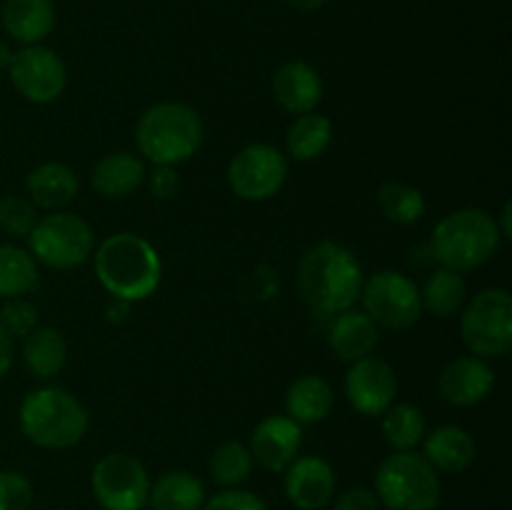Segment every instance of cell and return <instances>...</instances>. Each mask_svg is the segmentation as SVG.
Instances as JSON below:
<instances>
[{
  "instance_id": "6da1fadb",
  "label": "cell",
  "mask_w": 512,
  "mask_h": 510,
  "mask_svg": "<svg viewBox=\"0 0 512 510\" xmlns=\"http://www.w3.org/2000/svg\"><path fill=\"white\" fill-rule=\"evenodd\" d=\"M363 280L358 258L330 240L310 248L298 265L300 298L318 315H338L353 308Z\"/></svg>"
},
{
  "instance_id": "7a4b0ae2",
  "label": "cell",
  "mask_w": 512,
  "mask_h": 510,
  "mask_svg": "<svg viewBox=\"0 0 512 510\" xmlns=\"http://www.w3.org/2000/svg\"><path fill=\"white\" fill-rule=\"evenodd\" d=\"M95 275L113 298L135 303L158 290L163 263L148 240L135 233H118L95 250Z\"/></svg>"
},
{
  "instance_id": "3957f363",
  "label": "cell",
  "mask_w": 512,
  "mask_h": 510,
  "mask_svg": "<svg viewBox=\"0 0 512 510\" xmlns=\"http://www.w3.org/2000/svg\"><path fill=\"white\" fill-rule=\"evenodd\" d=\"M203 120L185 103H155L140 115L135 143L155 165H178L203 145Z\"/></svg>"
},
{
  "instance_id": "277c9868",
  "label": "cell",
  "mask_w": 512,
  "mask_h": 510,
  "mask_svg": "<svg viewBox=\"0 0 512 510\" xmlns=\"http://www.w3.org/2000/svg\"><path fill=\"white\" fill-rule=\"evenodd\" d=\"M18 415L23 435L40 448H73L88 430V410L63 388L30 390L20 403Z\"/></svg>"
},
{
  "instance_id": "5b68a950",
  "label": "cell",
  "mask_w": 512,
  "mask_h": 510,
  "mask_svg": "<svg viewBox=\"0 0 512 510\" xmlns=\"http://www.w3.org/2000/svg\"><path fill=\"white\" fill-rule=\"evenodd\" d=\"M498 220L483 208H463L445 215L433 233V255L443 268L475 270L488 263L500 248Z\"/></svg>"
},
{
  "instance_id": "8992f818",
  "label": "cell",
  "mask_w": 512,
  "mask_h": 510,
  "mask_svg": "<svg viewBox=\"0 0 512 510\" xmlns=\"http://www.w3.org/2000/svg\"><path fill=\"white\" fill-rule=\"evenodd\" d=\"M375 495L388 510H435L443 498L438 470L413 450H395L380 463Z\"/></svg>"
},
{
  "instance_id": "52a82bcc",
  "label": "cell",
  "mask_w": 512,
  "mask_h": 510,
  "mask_svg": "<svg viewBox=\"0 0 512 510\" xmlns=\"http://www.w3.org/2000/svg\"><path fill=\"white\" fill-rule=\"evenodd\" d=\"M460 335L475 358L508 355L512 348V298L508 290H480L463 308Z\"/></svg>"
},
{
  "instance_id": "ba28073f",
  "label": "cell",
  "mask_w": 512,
  "mask_h": 510,
  "mask_svg": "<svg viewBox=\"0 0 512 510\" xmlns=\"http://www.w3.org/2000/svg\"><path fill=\"white\" fill-rule=\"evenodd\" d=\"M35 260L55 270L83 265L93 253V230L75 213H50L35 223L28 235Z\"/></svg>"
},
{
  "instance_id": "9c48e42d",
  "label": "cell",
  "mask_w": 512,
  "mask_h": 510,
  "mask_svg": "<svg viewBox=\"0 0 512 510\" xmlns=\"http://www.w3.org/2000/svg\"><path fill=\"white\" fill-rule=\"evenodd\" d=\"M365 315L375 325L388 330H408L423 315L418 285L400 270H380L373 278L363 280L360 290Z\"/></svg>"
},
{
  "instance_id": "30bf717a",
  "label": "cell",
  "mask_w": 512,
  "mask_h": 510,
  "mask_svg": "<svg viewBox=\"0 0 512 510\" xmlns=\"http://www.w3.org/2000/svg\"><path fill=\"white\" fill-rule=\"evenodd\" d=\"M90 485L103 510H143L148 505V470L128 453H110L100 458L90 475Z\"/></svg>"
},
{
  "instance_id": "8fae6325",
  "label": "cell",
  "mask_w": 512,
  "mask_h": 510,
  "mask_svg": "<svg viewBox=\"0 0 512 510\" xmlns=\"http://www.w3.org/2000/svg\"><path fill=\"white\" fill-rule=\"evenodd\" d=\"M288 178V158L265 143L245 145L228 165V183L240 200L260 203L283 188Z\"/></svg>"
},
{
  "instance_id": "7c38bea8",
  "label": "cell",
  "mask_w": 512,
  "mask_h": 510,
  "mask_svg": "<svg viewBox=\"0 0 512 510\" xmlns=\"http://www.w3.org/2000/svg\"><path fill=\"white\" fill-rule=\"evenodd\" d=\"M10 83L30 103H53L63 95L68 75L58 53L43 45H23L8 65Z\"/></svg>"
},
{
  "instance_id": "4fadbf2b",
  "label": "cell",
  "mask_w": 512,
  "mask_h": 510,
  "mask_svg": "<svg viewBox=\"0 0 512 510\" xmlns=\"http://www.w3.org/2000/svg\"><path fill=\"white\" fill-rule=\"evenodd\" d=\"M395 393H398V380L388 360L368 355L350 363L348 375H345V395L360 415H368V418L383 415L393 405Z\"/></svg>"
},
{
  "instance_id": "5bb4252c",
  "label": "cell",
  "mask_w": 512,
  "mask_h": 510,
  "mask_svg": "<svg viewBox=\"0 0 512 510\" xmlns=\"http://www.w3.org/2000/svg\"><path fill=\"white\" fill-rule=\"evenodd\" d=\"M303 445V428L288 415H270L255 425L250 435V455L253 463L268 473H283Z\"/></svg>"
},
{
  "instance_id": "9a60e30c",
  "label": "cell",
  "mask_w": 512,
  "mask_h": 510,
  "mask_svg": "<svg viewBox=\"0 0 512 510\" xmlns=\"http://www.w3.org/2000/svg\"><path fill=\"white\" fill-rule=\"evenodd\" d=\"M285 473V495L298 510H320L333 500L335 470L318 455H300Z\"/></svg>"
},
{
  "instance_id": "2e32d148",
  "label": "cell",
  "mask_w": 512,
  "mask_h": 510,
  "mask_svg": "<svg viewBox=\"0 0 512 510\" xmlns=\"http://www.w3.org/2000/svg\"><path fill=\"white\" fill-rule=\"evenodd\" d=\"M495 385V373L483 358H473V355H463V358L450 360L443 368L438 380L440 395L448 403L460 405V408H470L478 405L490 395Z\"/></svg>"
},
{
  "instance_id": "e0dca14e",
  "label": "cell",
  "mask_w": 512,
  "mask_h": 510,
  "mask_svg": "<svg viewBox=\"0 0 512 510\" xmlns=\"http://www.w3.org/2000/svg\"><path fill=\"white\" fill-rule=\"evenodd\" d=\"M273 95L288 113H313L323 100V80L305 60H290L273 75Z\"/></svg>"
},
{
  "instance_id": "ac0fdd59",
  "label": "cell",
  "mask_w": 512,
  "mask_h": 510,
  "mask_svg": "<svg viewBox=\"0 0 512 510\" xmlns=\"http://www.w3.org/2000/svg\"><path fill=\"white\" fill-rule=\"evenodd\" d=\"M378 338V325L368 315L353 308L338 313L328 330V345L345 363H355V360L373 355V350L378 348Z\"/></svg>"
},
{
  "instance_id": "d6986e66",
  "label": "cell",
  "mask_w": 512,
  "mask_h": 510,
  "mask_svg": "<svg viewBox=\"0 0 512 510\" xmlns=\"http://www.w3.org/2000/svg\"><path fill=\"white\" fill-rule=\"evenodd\" d=\"M3 28L23 45H38L55 28L53 0H5Z\"/></svg>"
},
{
  "instance_id": "ffe728a7",
  "label": "cell",
  "mask_w": 512,
  "mask_h": 510,
  "mask_svg": "<svg viewBox=\"0 0 512 510\" xmlns=\"http://www.w3.org/2000/svg\"><path fill=\"white\" fill-rule=\"evenodd\" d=\"M423 458L440 473H463L475 460L473 435L458 425H440L425 435Z\"/></svg>"
},
{
  "instance_id": "44dd1931",
  "label": "cell",
  "mask_w": 512,
  "mask_h": 510,
  "mask_svg": "<svg viewBox=\"0 0 512 510\" xmlns=\"http://www.w3.org/2000/svg\"><path fill=\"white\" fill-rule=\"evenodd\" d=\"M25 190L35 208L55 210L68 205L78 195V178L73 170L63 163H43L30 170L25 180Z\"/></svg>"
},
{
  "instance_id": "7402d4cb",
  "label": "cell",
  "mask_w": 512,
  "mask_h": 510,
  "mask_svg": "<svg viewBox=\"0 0 512 510\" xmlns=\"http://www.w3.org/2000/svg\"><path fill=\"white\" fill-rule=\"evenodd\" d=\"M333 410V388L320 375H300L285 393V413L298 425L320 423Z\"/></svg>"
},
{
  "instance_id": "603a6c76",
  "label": "cell",
  "mask_w": 512,
  "mask_h": 510,
  "mask_svg": "<svg viewBox=\"0 0 512 510\" xmlns=\"http://www.w3.org/2000/svg\"><path fill=\"white\" fill-rule=\"evenodd\" d=\"M145 180V165L138 155L110 153L95 165L93 188L103 198H125Z\"/></svg>"
},
{
  "instance_id": "cb8c5ba5",
  "label": "cell",
  "mask_w": 512,
  "mask_h": 510,
  "mask_svg": "<svg viewBox=\"0 0 512 510\" xmlns=\"http://www.w3.org/2000/svg\"><path fill=\"white\" fill-rule=\"evenodd\" d=\"M148 503L153 510H203L205 485L185 470H170L150 485Z\"/></svg>"
},
{
  "instance_id": "d4e9b609",
  "label": "cell",
  "mask_w": 512,
  "mask_h": 510,
  "mask_svg": "<svg viewBox=\"0 0 512 510\" xmlns=\"http://www.w3.org/2000/svg\"><path fill=\"white\" fill-rule=\"evenodd\" d=\"M23 358L30 373L38 375V378H50V375L63 370L65 358H68V345H65L60 330L35 328L25 335Z\"/></svg>"
},
{
  "instance_id": "484cf974",
  "label": "cell",
  "mask_w": 512,
  "mask_h": 510,
  "mask_svg": "<svg viewBox=\"0 0 512 510\" xmlns=\"http://www.w3.org/2000/svg\"><path fill=\"white\" fill-rule=\"evenodd\" d=\"M333 143V123L325 115L305 113L290 125L288 138H285V148L293 160H315L325 153Z\"/></svg>"
},
{
  "instance_id": "4316f807",
  "label": "cell",
  "mask_w": 512,
  "mask_h": 510,
  "mask_svg": "<svg viewBox=\"0 0 512 510\" xmlns=\"http://www.w3.org/2000/svg\"><path fill=\"white\" fill-rule=\"evenodd\" d=\"M468 298V283H465L463 273L450 268H440L425 280V288L420 290V300H423V310H430L438 318H450L458 313Z\"/></svg>"
},
{
  "instance_id": "83f0119b",
  "label": "cell",
  "mask_w": 512,
  "mask_h": 510,
  "mask_svg": "<svg viewBox=\"0 0 512 510\" xmlns=\"http://www.w3.org/2000/svg\"><path fill=\"white\" fill-rule=\"evenodd\" d=\"M38 283V265L28 250L0 245V298H20Z\"/></svg>"
},
{
  "instance_id": "f1b7e54d",
  "label": "cell",
  "mask_w": 512,
  "mask_h": 510,
  "mask_svg": "<svg viewBox=\"0 0 512 510\" xmlns=\"http://www.w3.org/2000/svg\"><path fill=\"white\" fill-rule=\"evenodd\" d=\"M383 435L390 448L413 450L425 438V415L418 405L398 403L383 413Z\"/></svg>"
},
{
  "instance_id": "f546056e",
  "label": "cell",
  "mask_w": 512,
  "mask_h": 510,
  "mask_svg": "<svg viewBox=\"0 0 512 510\" xmlns=\"http://www.w3.org/2000/svg\"><path fill=\"white\" fill-rule=\"evenodd\" d=\"M380 213L398 225L418 223L425 213V198L408 183H385L378 193Z\"/></svg>"
},
{
  "instance_id": "4dcf8cb0",
  "label": "cell",
  "mask_w": 512,
  "mask_h": 510,
  "mask_svg": "<svg viewBox=\"0 0 512 510\" xmlns=\"http://www.w3.org/2000/svg\"><path fill=\"white\" fill-rule=\"evenodd\" d=\"M250 470H253V455H250L248 445L238 443V440L220 443L210 455V475L223 488H235V485L245 483Z\"/></svg>"
},
{
  "instance_id": "1f68e13d",
  "label": "cell",
  "mask_w": 512,
  "mask_h": 510,
  "mask_svg": "<svg viewBox=\"0 0 512 510\" xmlns=\"http://www.w3.org/2000/svg\"><path fill=\"white\" fill-rule=\"evenodd\" d=\"M38 223L35 205L20 195H5L0 198V228L13 238H28L30 230Z\"/></svg>"
},
{
  "instance_id": "d6a6232c",
  "label": "cell",
  "mask_w": 512,
  "mask_h": 510,
  "mask_svg": "<svg viewBox=\"0 0 512 510\" xmlns=\"http://www.w3.org/2000/svg\"><path fill=\"white\" fill-rule=\"evenodd\" d=\"M35 323H38V310L28 300L8 298L3 308H0V328L10 338H25L30 330H35Z\"/></svg>"
},
{
  "instance_id": "836d02e7",
  "label": "cell",
  "mask_w": 512,
  "mask_h": 510,
  "mask_svg": "<svg viewBox=\"0 0 512 510\" xmlns=\"http://www.w3.org/2000/svg\"><path fill=\"white\" fill-rule=\"evenodd\" d=\"M33 485L15 470H0V510H30Z\"/></svg>"
},
{
  "instance_id": "e575fe53",
  "label": "cell",
  "mask_w": 512,
  "mask_h": 510,
  "mask_svg": "<svg viewBox=\"0 0 512 510\" xmlns=\"http://www.w3.org/2000/svg\"><path fill=\"white\" fill-rule=\"evenodd\" d=\"M203 510H268V505L250 490L225 488L210 500H205Z\"/></svg>"
},
{
  "instance_id": "d590c367",
  "label": "cell",
  "mask_w": 512,
  "mask_h": 510,
  "mask_svg": "<svg viewBox=\"0 0 512 510\" xmlns=\"http://www.w3.org/2000/svg\"><path fill=\"white\" fill-rule=\"evenodd\" d=\"M150 195L158 200H170L180 190L178 170L173 165H155L153 173L148 175Z\"/></svg>"
},
{
  "instance_id": "8d00e7d4",
  "label": "cell",
  "mask_w": 512,
  "mask_h": 510,
  "mask_svg": "<svg viewBox=\"0 0 512 510\" xmlns=\"http://www.w3.org/2000/svg\"><path fill=\"white\" fill-rule=\"evenodd\" d=\"M380 508H383V505H380L375 490H370V488L345 490V493L340 495L333 505V510H380Z\"/></svg>"
},
{
  "instance_id": "74e56055",
  "label": "cell",
  "mask_w": 512,
  "mask_h": 510,
  "mask_svg": "<svg viewBox=\"0 0 512 510\" xmlns=\"http://www.w3.org/2000/svg\"><path fill=\"white\" fill-rule=\"evenodd\" d=\"M10 365H13V338L0 328V380L8 375Z\"/></svg>"
},
{
  "instance_id": "f35d334b",
  "label": "cell",
  "mask_w": 512,
  "mask_h": 510,
  "mask_svg": "<svg viewBox=\"0 0 512 510\" xmlns=\"http://www.w3.org/2000/svg\"><path fill=\"white\" fill-rule=\"evenodd\" d=\"M128 313H130L128 300L113 298V303L108 305V320H110V323H115V325L125 323V320H128Z\"/></svg>"
},
{
  "instance_id": "ab89813d",
  "label": "cell",
  "mask_w": 512,
  "mask_h": 510,
  "mask_svg": "<svg viewBox=\"0 0 512 510\" xmlns=\"http://www.w3.org/2000/svg\"><path fill=\"white\" fill-rule=\"evenodd\" d=\"M285 3H288L290 8L300 10V13H313V10L323 8L328 0H285Z\"/></svg>"
},
{
  "instance_id": "60d3db41",
  "label": "cell",
  "mask_w": 512,
  "mask_h": 510,
  "mask_svg": "<svg viewBox=\"0 0 512 510\" xmlns=\"http://www.w3.org/2000/svg\"><path fill=\"white\" fill-rule=\"evenodd\" d=\"M510 215H512V205L505 203L503 213H500V225H498V230H500V235H503V238H510V233H512Z\"/></svg>"
},
{
  "instance_id": "b9f144b4",
  "label": "cell",
  "mask_w": 512,
  "mask_h": 510,
  "mask_svg": "<svg viewBox=\"0 0 512 510\" xmlns=\"http://www.w3.org/2000/svg\"><path fill=\"white\" fill-rule=\"evenodd\" d=\"M10 60H13V50H10L5 40H0V70H8Z\"/></svg>"
}]
</instances>
